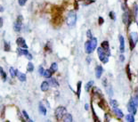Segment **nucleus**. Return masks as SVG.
<instances>
[{
	"label": "nucleus",
	"mask_w": 138,
	"mask_h": 122,
	"mask_svg": "<svg viewBox=\"0 0 138 122\" xmlns=\"http://www.w3.org/2000/svg\"><path fill=\"white\" fill-rule=\"evenodd\" d=\"M54 114H55L56 119L57 120H61L67 114V109L63 106H59L58 108H56L55 111H54Z\"/></svg>",
	"instance_id": "obj_1"
},
{
	"label": "nucleus",
	"mask_w": 138,
	"mask_h": 122,
	"mask_svg": "<svg viewBox=\"0 0 138 122\" xmlns=\"http://www.w3.org/2000/svg\"><path fill=\"white\" fill-rule=\"evenodd\" d=\"M77 22V14L74 12H70V14L67 16V20H66V23L69 27H73L76 24Z\"/></svg>",
	"instance_id": "obj_2"
},
{
	"label": "nucleus",
	"mask_w": 138,
	"mask_h": 122,
	"mask_svg": "<svg viewBox=\"0 0 138 122\" xmlns=\"http://www.w3.org/2000/svg\"><path fill=\"white\" fill-rule=\"evenodd\" d=\"M97 54H98V56H99L100 61H101L102 63H107L109 62V55L106 54L105 51L102 47L97 48Z\"/></svg>",
	"instance_id": "obj_3"
},
{
	"label": "nucleus",
	"mask_w": 138,
	"mask_h": 122,
	"mask_svg": "<svg viewBox=\"0 0 138 122\" xmlns=\"http://www.w3.org/2000/svg\"><path fill=\"white\" fill-rule=\"evenodd\" d=\"M22 16L20 15L18 16V18L16 19V22L14 24V29L15 32H20L22 30Z\"/></svg>",
	"instance_id": "obj_4"
},
{
	"label": "nucleus",
	"mask_w": 138,
	"mask_h": 122,
	"mask_svg": "<svg viewBox=\"0 0 138 122\" xmlns=\"http://www.w3.org/2000/svg\"><path fill=\"white\" fill-rule=\"evenodd\" d=\"M136 104H135L133 98H131L130 102H129L128 105H127V111H129V113H133L134 115L136 113Z\"/></svg>",
	"instance_id": "obj_5"
},
{
	"label": "nucleus",
	"mask_w": 138,
	"mask_h": 122,
	"mask_svg": "<svg viewBox=\"0 0 138 122\" xmlns=\"http://www.w3.org/2000/svg\"><path fill=\"white\" fill-rule=\"evenodd\" d=\"M16 43H17V45L20 47L24 48V49H28V46H27L24 38H22V37H18V38L16 39Z\"/></svg>",
	"instance_id": "obj_6"
},
{
	"label": "nucleus",
	"mask_w": 138,
	"mask_h": 122,
	"mask_svg": "<svg viewBox=\"0 0 138 122\" xmlns=\"http://www.w3.org/2000/svg\"><path fill=\"white\" fill-rule=\"evenodd\" d=\"M101 47L102 49L105 51L106 54H108L109 56H110V45H109V42L108 41H103L101 45Z\"/></svg>",
	"instance_id": "obj_7"
},
{
	"label": "nucleus",
	"mask_w": 138,
	"mask_h": 122,
	"mask_svg": "<svg viewBox=\"0 0 138 122\" xmlns=\"http://www.w3.org/2000/svg\"><path fill=\"white\" fill-rule=\"evenodd\" d=\"M85 51H86L87 54H88L94 52V48H93V47H92L90 40L86 42V44H85Z\"/></svg>",
	"instance_id": "obj_8"
},
{
	"label": "nucleus",
	"mask_w": 138,
	"mask_h": 122,
	"mask_svg": "<svg viewBox=\"0 0 138 122\" xmlns=\"http://www.w3.org/2000/svg\"><path fill=\"white\" fill-rule=\"evenodd\" d=\"M122 20H123V22H124L126 25H128L129 23H130V20H129V14L127 11L124 12L123 16H122Z\"/></svg>",
	"instance_id": "obj_9"
},
{
	"label": "nucleus",
	"mask_w": 138,
	"mask_h": 122,
	"mask_svg": "<svg viewBox=\"0 0 138 122\" xmlns=\"http://www.w3.org/2000/svg\"><path fill=\"white\" fill-rule=\"evenodd\" d=\"M113 112H114V114L116 115V117L118 118V119H122V118L124 117V113H123L122 111L120 110L118 107L113 109Z\"/></svg>",
	"instance_id": "obj_10"
},
{
	"label": "nucleus",
	"mask_w": 138,
	"mask_h": 122,
	"mask_svg": "<svg viewBox=\"0 0 138 122\" xmlns=\"http://www.w3.org/2000/svg\"><path fill=\"white\" fill-rule=\"evenodd\" d=\"M102 71H103V69H102V67L101 65H98V66H96L95 68V76L97 79H100L101 78V76L102 74Z\"/></svg>",
	"instance_id": "obj_11"
},
{
	"label": "nucleus",
	"mask_w": 138,
	"mask_h": 122,
	"mask_svg": "<svg viewBox=\"0 0 138 122\" xmlns=\"http://www.w3.org/2000/svg\"><path fill=\"white\" fill-rule=\"evenodd\" d=\"M16 76H17L18 79L20 81H22V82L26 81V75H25L24 73H22V72H21V71H19L18 70H16Z\"/></svg>",
	"instance_id": "obj_12"
},
{
	"label": "nucleus",
	"mask_w": 138,
	"mask_h": 122,
	"mask_svg": "<svg viewBox=\"0 0 138 122\" xmlns=\"http://www.w3.org/2000/svg\"><path fill=\"white\" fill-rule=\"evenodd\" d=\"M119 39H120V50L121 53H124V51H125V38L123 36H120V37H119Z\"/></svg>",
	"instance_id": "obj_13"
},
{
	"label": "nucleus",
	"mask_w": 138,
	"mask_h": 122,
	"mask_svg": "<svg viewBox=\"0 0 138 122\" xmlns=\"http://www.w3.org/2000/svg\"><path fill=\"white\" fill-rule=\"evenodd\" d=\"M129 39L134 41V43L136 45V43L138 42V33L136 32H131L129 35Z\"/></svg>",
	"instance_id": "obj_14"
},
{
	"label": "nucleus",
	"mask_w": 138,
	"mask_h": 122,
	"mask_svg": "<svg viewBox=\"0 0 138 122\" xmlns=\"http://www.w3.org/2000/svg\"><path fill=\"white\" fill-rule=\"evenodd\" d=\"M49 82L47 81H44L42 82V84H41V90H42L43 92H45L48 90V88H49Z\"/></svg>",
	"instance_id": "obj_15"
},
{
	"label": "nucleus",
	"mask_w": 138,
	"mask_h": 122,
	"mask_svg": "<svg viewBox=\"0 0 138 122\" xmlns=\"http://www.w3.org/2000/svg\"><path fill=\"white\" fill-rule=\"evenodd\" d=\"M49 84H50V85H51L53 87H59V83H58V81L56 80L55 79H50Z\"/></svg>",
	"instance_id": "obj_16"
},
{
	"label": "nucleus",
	"mask_w": 138,
	"mask_h": 122,
	"mask_svg": "<svg viewBox=\"0 0 138 122\" xmlns=\"http://www.w3.org/2000/svg\"><path fill=\"white\" fill-rule=\"evenodd\" d=\"M38 111L41 114L44 115V116H45V114H47V109H45V107L43 106L41 104H39V106H38Z\"/></svg>",
	"instance_id": "obj_17"
},
{
	"label": "nucleus",
	"mask_w": 138,
	"mask_h": 122,
	"mask_svg": "<svg viewBox=\"0 0 138 122\" xmlns=\"http://www.w3.org/2000/svg\"><path fill=\"white\" fill-rule=\"evenodd\" d=\"M63 121H65V122H72L73 121L72 115L70 114V113H67V114L63 118Z\"/></svg>",
	"instance_id": "obj_18"
},
{
	"label": "nucleus",
	"mask_w": 138,
	"mask_h": 122,
	"mask_svg": "<svg viewBox=\"0 0 138 122\" xmlns=\"http://www.w3.org/2000/svg\"><path fill=\"white\" fill-rule=\"evenodd\" d=\"M126 72H127L128 79L129 80H131V79H132V76H131V70H130V65L129 64H127L126 66Z\"/></svg>",
	"instance_id": "obj_19"
},
{
	"label": "nucleus",
	"mask_w": 138,
	"mask_h": 122,
	"mask_svg": "<svg viewBox=\"0 0 138 122\" xmlns=\"http://www.w3.org/2000/svg\"><path fill=\"white\" fill-rule=\"evenodd\" d=\"M93 85H94V81H93V80L87 82V85H86V87H85L86 92H89V90H90V88H91L92 87H93Z\"/></svg>",
	"instance_id": "obj_20"
},
{
	"label": "nucleus",
	"mask_w": 138,
	"mask_h": 122,
	"mask_svg": "<svg viewBox=\"0 0 138 122\" xmlns=\"http://www.w3.org/2000/svg\"><path fill=\"white\" fill-rule=\"evenodd\" d=\"M126 120L128 122H135V117H134L133 113H130V114H127L126 116Z\"/></svg>",
	"instance_id": "obj_21"
},
{
	"label": "nucleus",
	"mask_w": 138,
	"mask_h": 122,
	"mask_svg": "<svg viewBox=\"0 0 138 122\" xmlns=\"http://www.w3.org/2000/svg\"><path fill=\"white\" fill-rule=\"evenodd\" d=\"M43 76L45 78H47V79H51V77H52V71H51V70H45Z\"/></svg>",
	"instance_id": "obj_22"
},
{
	"label": "nucleus",
	"mask_w": 138,
	"mask_h": 122,
	"mask_svg": "<svg viewBox=\"0 0 138 122\" xmlns=\"http://www.w3.org/2000/svg\"><path fill=\"white\" fill-rule=\"evenodd\" d=\"M27 70L29 71V72H32L33 70H34V65L31 62H29L28 65H27Z\"/></svg>",
	"instance_id": "obj_23"
},
{
	"label": "nucleus",
	"mask_w": 138,
	"mask_h": 122,
	"mask_svg": "<svg viewBox=\"0 0 138 122\" xmlns=\"http://www.w3.org/2000/svg\"><path fill=\"white\" fill-rule=\"evenodd\" d=\"M50 70H51L52 72H55V71H57L58 70V65L56 62H53L51 65V67H50Z\"/></svg>",
	"instance_id": "obj_24"
},
{
	"label": "nucleus",
	"mask_w": 138,
	"mask_h": 122,
	"mask_svg": "<svg viewBox=\"0 0 138 122\" xmlns=\"http://www.w3.org/2000/svg\"><path fill=\"white\" fill-rule=\"evenodd\" d=\"M81 85H82V82H81V81H78V85H77V87H78V90H77V95H78V98H79V96H80Z\"/></svg>",
	"instance_id": "obj_25"
},
{
	"label": "nucleus",
	"mask_w": 138,
	"mask_h": 122,
	"mask_svg": "<svg viewBox=\"0 0 138 122\" xmlns=\"http://www.w3.org/2000/svg\"><path fill=\"white\" fill-rule=\"evenodd\" d=\"M110 105L112 106V108H117L118 107V102H117L116 100H114V99H110Z\"/></svg>",
	"instance_id": "obj_26"
},
{
	"label": "nucleus",
	"mask_w": 138,
	"mask_h": 122,
	"mask_svg": "<svg viewBox=\"0 0 138 122\" xmlns=\"http://www.w3.org/2000/svg\"><path fill=\"white\" fill-rule=\"evenodd\" d=\"M10 48H11V47H10V44L8 43V42L5 41V43H4V49H5V52L10 51Z\"/></svg>",
	"instance_id": "obj_27"
},
{
	"label": "nucleus",
	"mask_w": 138,
	"mask_h": 122,
	"mask_svg": "<svg viewBox=\"0 0 138 122\" xmlns=\"http://www.w3.org/2000/svg\"><path fill=\"white\" fill-rule=\"evenodd\" d=\"M9 73L11 74V77L12 78H14L16 76V70H14L12 67H11V68L9 69Z\"/></svg>",
	"instance_id": "obj_28"
},
{
	"label": "nucleus",
	"mask_w": 138,
	"mask_h": 122,
	"mask_svg": "<svg viewBox=\"0 0 138 122\" xmlns=\"http://www.w3.org/2000/svg\"><path fill=\"white\" fill-rule=\"evenodd\" d=\"M22 115H23V117L25 118V119H26L27 121H31L32 122L33 120H31V119H30V117H29V115H28V113L26 112V111H22Z\"/></svg>",
	"instance_id": "obj_29"
},
{
	"label": "nucleus",
	"mask_w": 138,
	"mask_h": 122,
	"mask_svg": "<svg viewBox=\"0 0 138 122\" xmlns=\"http://www.w3.org/2000/svg\"><path fill=\"white\" fill-rule=\"evenodd\" d=\"M0 72H1V78L4 79V81H5V79H6V74H5V71H4V70H3V68H2V67L0 68Z\"/></svg>",
	"instance_id": "obj_30"
},
{
	"label": "nucleus",
	"mask_w": 138,
	"mask_h": 122,
	"mask_svg": "<svg viewBox=\"0 0 138 122\" xmlns=\"http://www.w3.org/2000/svg\"><path fill=\"white\" fill-rule=\"evenodd\" d=\"M27 1H28V0H18V3L21 6H23L25 4L27 3Z\"/></svg>",
	"instance_id": "obj_31"
},
{
	"label": "nucleus",
	"mask_w": 138,
	"mask_h": 122,
	"mask_svg": "<svg viewBox=\"0 0 138 122\" xmlns=\"http://www.w3.org/2000/svg\"><path fill=\"white\" fill-rule=\"evenodd\" d=\"M98 20H99V22H98V24H99L100 26H101V25H102V23H103V22H104V20H103V18H102V17H101V16H100V17L98 18Z\"/></svg>",
	"instance_id": "obj_32"
},
{
	"label": "nucleus",
	"mask_w": 138,
	"mask_h": 122,
	"mask_svg": "<svg viewBox=\"0 0 138 122\" xmlns=\"http://www.w3.org/2000/svg\"><path fill=\"white\" fill-rule=\"evenodd\" d=\"M109 16H110V19H112V20H115V14H114V12H110V14H109Z\"/></svg>",
	"instance_id": "obj_33"
},
{
	"label": "nucleus",
	"mask_w": 138,
	"mask_h": 122,
	"mask_svg": "<svg viewBox=\"0 0 138 122\" xmlns=\"http://www.w3.org/2000/svg\"><path fill=\"white\" fill-rule=\"evenodd\" d=\"M44 71H45V70H44V69H43V67H42V66L39 67V69H38V72H39V74H40V75H44Z\"/></svg>",
	"instance_id": "obj_34"
},
{
	"label": "nucleus",
	"mask_w": 138,
	"mask_h": 122,
	"mask_svg": "<svg viewBox=\"0 0 138 122\" xmlns=\"http://www.w3.org/2000/svg\"><path fill=\"white\" fill-rule=\"evenodd\" d=\"M87 37L88 38H93V36H92V33H91V30H87Z\"/></svg>",
	"instance_id": "obj_35"
},
{
	"label": "nucleus",
	"mask_w": 138,
	"mask_h": 122,
	"mask_svg": "<svg viewBox=\"0 0 138 122\" xmlns=\"http://www.w3.org/2000/svg\"><path fill=\"white\" fill-rule=\"evenodd\" d=\"M134 102H135V104H136V106H138V96H135V97L133 98Z\"/></svg>",
	"instance_id": "obj_36"
},
{
	"label": "nucleus",
	"mask_w": 138,
	"mask_h": 122,
	"mask_svg": "<svg viewBox=\"0 0 138 122\" xmlns=\"http://www.w3.org/2000/svg\"><path fill=\"white\" fill-rule=\"evenodd\" d=\"M120 62H124L125 61V57H124L123 54H120Z\"/></svg>",
	"instance_id": "obj_37"
},
{
	"label": "nucleus",
	"mask_w": 138,
	"mask_h": 122,
	"mask_svg": "<svg viewBox=\"0 0 138 122\" xmlns=\"http://www.w3.org/2000/svg\"><path fill=\"white\" fill-rule=\"evenodd\" d=\"M26 57L29 59V60H32V55H31V54H30V53H29L28 54H27L26 55Z\"/></svg>",
	"instance_id": "obj_38"
},
{
	"label": "nucleus",
	"mask_w": 138,
	"mask_h": 122,
	"mask_svg": "<svg viewBox=\"0 0 138 122\" xmlns=\"http://www.w3.org/2000/svg\"><path fill=\"white\" fill-rule=\"evenodd\" d=\"M137 10H138V6L135 5V16L137 15Z\"/></svg>",
	"instance_id": "obj_39"
},
{
	"label": "nucleus",
	"mask_w": 138,
	"mask_h": 122,
	"mask_svg": "<svg viewBox=\"0 0 138 122\" xmlns=\"http://www.w3.org/2000/svg\"><path fill=\"white\" fill-rule=\"evenodd\" d=\"M88 109H89V105H88V104H86V105H85V110H86V111H88Z\"/></svg>",
	"instance_id": "obj_40"
},
{
	"label": "nucleus",
	"mask_w": 138,
	"mask_h": 122,
	"mask_svg": "<svg viewBox=\"0 0 138 122\" xmlns=\"http://www.w3.org/2000/svg\"><path fill=\"white\" fill-rule=\"evenodd\" d=\"M0 21H1V24H0V27L3 26V18H0Z\"/></svg>",
	"instance_id": "obj_41"
},
{
	"label": "nucleus",
	"mask_w": 138,
	"mask_h": 122,
	"mask_svg": "<svg viewBox=\"0 0 138 122\" xmlns=\"http://www.w3.org/2000/svg\"><path fill=\"white\" fill-rule=\"evenodd\" d=\"M4 11V8H3V6H1V12H3Z\"/></svg>",
	"instance_id": "obj_42"
},
{
	"label": "nucleus",
	"mask_w": 138,
	"mask_h": 122,
	"mask_svg": "<svg viewBox=\"0 0 138 122\" xmlns=\"http://www.w3.org/2000/svg\"><path fill=\"white\" fill-rule=\"evenodd\" d=\"M125 1H127V0H125Z\"/></svg>",
	"instance_id": "obj_43"
}]
</instances>
